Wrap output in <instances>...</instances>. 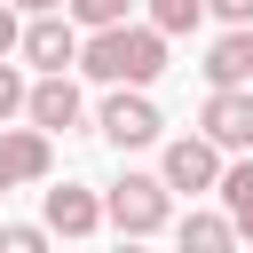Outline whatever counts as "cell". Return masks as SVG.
Returning a JSON list of instances; mask_svg holds the SVG:
<instances>
[{"label":"cell","instance_id":"obj_4","mask_svg":"<svg viewBox=\"0 0 253 253\" xmlns=\"http://www.w3.org/2000/svg\"><path fill=\"white\" fill-rule=\"evenodd\" d=\"M16 55H24L32 71H71V63H79V24H71V16H55V8H40V16L24 24Z\"/></svg>","mask_w":253,"mask_h":253},{"label":"cell","instance_id":"obj_15","mask_svg":"<svg viewBox=\"0 0 253 253\" xmlns=\"http://www.w3.org/2000/svg\"><path fill=\"white\" fill-rule=\"evenodd\" d=\"M0 253H47V229L40 221H0Z\"/></svg>","mask_w":253,"mask_h":253},{"label":"cell","instance_id":"obj_19","mask_svg":"<svg viewBox=\"0 0 253 253\" xmlns=\"http://www.w3.org/2000/svg\"><path fill=\"white\" fill-rule=\"evenodd\" d=\"M8 8H24V16H40V8H63V0H8Z\"/></svg>","mask_w":253,"mask_h":253},{"label":"cell","instance_id":"obj_12","mask_svg":"<svg viewBox=\"0 0 253 253\" xmlns=\"http://www.w3.org/2000/svg\"><path fill=\"white\" fill-rule=\"evenodd\" d=\"M221 213H229V229L237 237H253V158H237V166H221Z\"/></svg>","mask_w":253,"mask_h":253},{"label":"cell","instance_id":"obj_10","mask_svg":"<svg viewBox=\"0 0 253 253\" xmlns=\"http://www.w3.org/2000/svg\"><path fill=\"white\" fill-rule=\"evenodd\" d=\"M206 87H253V24H229L206 47Z\"/></svg>","mask_w":253,"mask_h":253},{"label":"cell","instance_id":"obj_2","mask_svg":"<svg viewBox=\"0 0 253 253\" xmlns=\"http://www.w3.org/2000/svg\"><path fill=\"white\" fill-rule=\"evenodd\" d=\"M103 221H111L119 237H150V229L174 221V190H166L158 174H119V182L103 190Z\"/></svg>","mask_w":253,"mask_h":253},{"label":"cell","instance_id":"obj_9","mask_svg":"<svg viewBox=\"0 0 253 253\" xmlns=\"http://www.w3.org/2000/svg\"><path fill=\"white\" fill-rule=\"evenodd\" d=\"M158 182H166V190H213V182H221V150H213L206 134H182V142H166Z\"/></svg>","mask_w":253,"mask_h":253},{"label":"cell","instance_id":"obj_6","mask_svg":"<svg viewBox=\"0 0 253 253\" xmlns=\"http://www.w3.org/2000/svg\"><path fill=\"white\" fill-rule=\"evenodd\" d=\"M40 229H47V237H95V229H103V190H87V182H63V190H47V206H40Z\"/></svg>","mask_w":253,"mask_h":253},{"label":"cell","instance_id":"obj_3","mask_svg":"<svg viewBox=\"0 0 253 253\" xmlns=\"http://www.w3.org/2000/svg\"><path fill=\"white\" fill-rule=\"evenodd\" d=\"M95 126H103V142L111 150H142V142H158V103L142 95V87H111L103 95V111H95Z\"/></svg>","mask_w":253,"mask_h":253},{"label":"cell","instance_id":"obj_17","mask_svg":"<svg viewBox=\"0 0 253 253\" xmlns=\"http://www.w3.org/2000/svg\"><path fill=\"white\" fill-rule=\"evenodd\" d=\"M16 40H24V16H16V8L0 0V55H16Z\"/></svg>","mask_w":253,"mask_h":253},{"label":"cell","instance_id":"obj_18","mask_svg":"<svg viewBox=\"0 0 253 253\" xmlns=\"http://www.w3.org/2000/svg\"><path fill=\"white\" fill-rule=\"evenodd\" d=\"M206 8H213L221 24H253V0H206Z\"/></svg>","mask_w":253,"mask_h":253},{"label":"cell","instance_id":"obj_11","mask_svg":"<svg viewBox=\"0 0 253 253\" xmlns=\"http://www.w3.org/2000/svg\"><path fill=\"white\" fill-rule=\"evenodd\" d=\"M174 245L182 253H237V229H229V213H182Z\"/></svg>","mask_w":253,"mask_h":253},{"label":"cell","instance_id":"obj_1","mask_svg":"<svg viewBox=\"0 0 253 253\" xmlns=\"http://www.w3.org/2000/svg\"><path fill=\"white\" fill-rule=\"evenodd\" d=\"M79 71L103 79V87H150L166 71V32L158 24H111V32H87L79 40Z\"/></svg>","mask_w":253,"mask_h":253},{"label":"cell","instance_id":"obj_7","mask_svg":"<svg viewBox=\"0 0 253 253\" xmlns=\"http://www.w3.org/2000/svg\"><path fill=\"white\" fill-rule=\"evenodd\" d=\"M47 166H55V134H40V126H0V190L47 182Z\"/></svg>","mask_w":253,"mask_h":253},{"label":"cell","instance_id":"obj_14","mask_svg":"<svg viewBox=\"0 0 253 253\" xmlns=\"http://www.w3.org/2000/svg\"><path fill=\"white\" fill-rule=\"evenodd\" d=\"M63 16L79 32H111V24H126V0H63Z\"/></svg>","mask_w":253,"mask_h":253},{"label":"cell","instance_id":"obj_16","mask_svg":"<svg viewBox=\"0 0 253 253\" xmlns=\"http://www.w3.org/2000/svg\"><path fill=\"white\" fill-rule=\"evenodd\" d=\"M24 95H32V87H24V71H16L8 55H0V126H8L16 111H24Z\"/></svg>","mask_w":253,"mask_h":253},{"label":"cell","instance_id":"obj_20","mask_svg":"<svg viewBox=\"0 0 253 253\" xmlns=\"http://www.w3.org/2000/svg\"><path fill=\"white\" fill-rule=\"evenodd\" d=\"M119 253H142V237H119Z\"/></svg>","mask_w":253,"mask_h":253},{"label":"cell","instance_id":"obj_13","mask_svg":"<svg viewBox=\"0 0 253 253\" xmlns=\"http://www.w3.org/2000/svg\"><path fill=\"white\" fill-rule=\"evenodd\" d=\"M150 24L174 40V32H198L206 24V0H150Z\"/></svg>","mask_w":253,"mask_h":253},{"label":"cell","instance_id":"obj_5","mask_svg":"<svg viewBox=\"0 0 253 253\" xmlns=\"http://www.w3.org/2000/svg\"><path fill=\"white\" fill-rule=\"evenodd\" d=\"M198 134L213 150H253V87H213L198 111Z\"/></svg>","mask_w":253,"mask_h":253},{"label":"cell","instance_id":"obj_8","mask_svg":"<svg viewBox=\"0 0 253 253\" xmlns=\"http://www.w3.org/2000/svg\"><path fill=\"white\" fill-rule=\"evenodd\" d=\"M79 87H71V71H40L32 79V95H24V119L40 126V134H63V126H79Z\"/></svg>","mask_w":253,"mask_h":253}]
</instances>
